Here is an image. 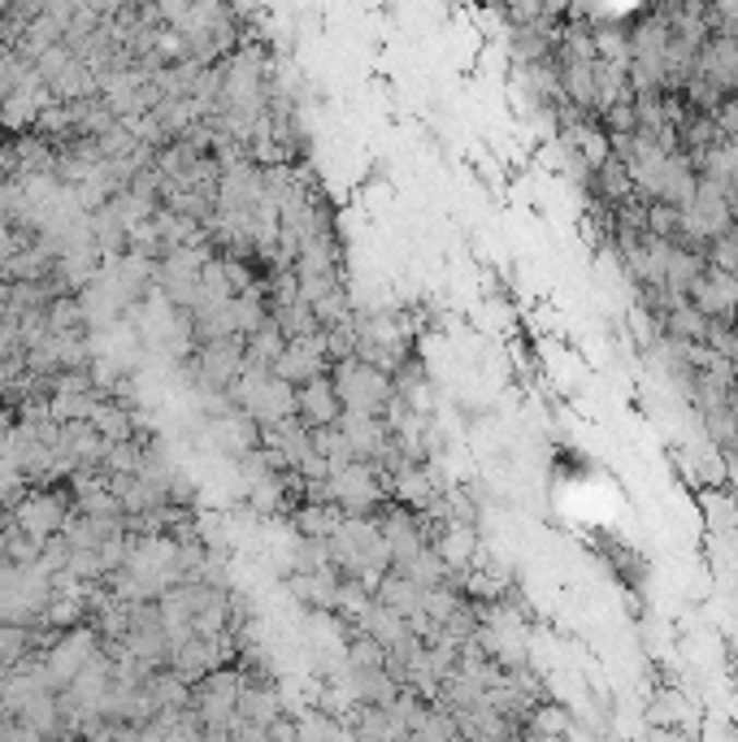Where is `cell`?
<instances>
[{"label":"cell","instance_id":"cell-5","mask_svg":"<svg viewBox=\"0 0 738 742\" xmlns=\"http://www.w3.org/2000/svg\"><path fill=\"white\" fill-rule=\"evenodd\" d=\"M17 79H22V70H17V57L0 48V105H4V100L17 92Z\"/></svg>","mask_w":738,"mask_h":742},{"label":"cell","instance_id":"cell-1","mask_svg":"<svg viewBox=\"0 0 738 742\" xmlns=\"http://www.w3.org/2000/svg\"><path fill=\"white\" fill-rule=\"evenodd\" d=\"M13 517H17V530L31 535L35 543L57 539V535L66 530V522H70L66 500H61L57 491H35V495H26V500L13 508Z\"/></svg>","mask_w":738,"mask_h":742},{"label":"cell","instance_id":"cell-3","mask_svg":"<svg viewBox=\"0 0 738 742\" xmlns=\"http://www.w3.org/2000/svg\"><path fill=\"white\" fill-rule=\"evenodd\" d=\"M92 426L100 430V439H105V443H127V439H131V412H127V408H118V404H96Z\"/></svg>","mask_w":738,"mask_h":742},{"label":"cell","instance_id":"cell-4","mask_svg":"<svg viewBox=\"0 0 738 742\" xmlns=\"http://www.w3.org/2000/svg\"><path fill=\"white\" fill-rule=\"evenodd\" d=\"M300 404H305L318 421H331V412H335V404H331V386H326L322 378H313V382H309V391H300Z\"/></svg>","mask_w":738,"mask_h":742},{"label":"cell","instance_id":"cell-6","mask_svg":"<svg viewBox=\"0 0 738 742\" xmlns=\"http://www.w3.org/2000/svg\"><path fill=\"white\" fill-rule=\"evenodd\" d=\"M17 344H22V339H17V331H13L9 322H0V361H4V357H13V348H17Z\"/></svg>","mask_w":738,"mask_h":742},{"label":"cell","instance_id":"cell-2","mask_svg":"<svg viewBox=\"0 0 738 742\" xmlns=\"http://www.w3.org/2000/svg\"><path fill=\"white\" fill-rule=\"evenodd\" d=\"M239 361H243V352H239V344H230V339H213V344L200 352V370H204V378H209L213 386L230 382V378L239 373Z\"/></svg>","mask_w":738,"mask_h":742}]
</instances>
